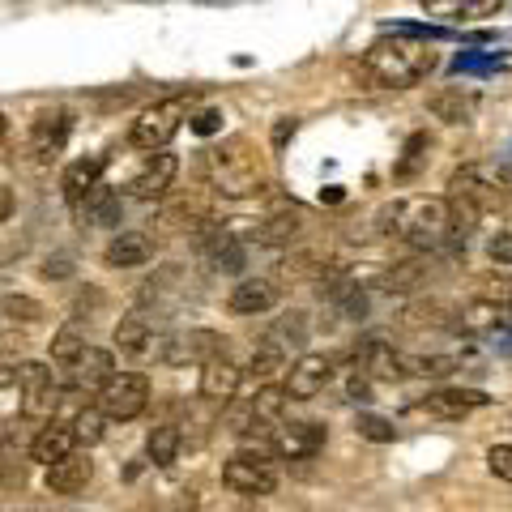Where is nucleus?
Segmentation results:
<instances>
[{"label":"nucleus","instance_id":"nucleus-1","mask_svg":"<svg viewBox=\"0 0 512 512\" xmlns=\"http://www.w3.org/2000/svg\"><path fill=\"white\" fill-rule=\"evenodd\" d=\"M376 231L414 252H453V201L448 197H397L380 205Z\"/></svg>","mask_w":512,"mask_h":512},{"label":"nucleus","instance_id":"nucleus-2","mask_svg":"<svg viewBox=\"0 0 512 512\" xmlns=\"http://www.w3.org/2000/svg\"><path fill=\"white\" fill-rule=\"evenodd\" d=\"M436 47L427 39H410V35H380L372 47L363 52V73L367 82L380 90H410L427 82L436 73Z\"/></svg>","mask_w":512,"mask_h":512},{"label":"nucleus","instance_id":"nucleus-3","mask_svg":"<svg viewBox=\"0 0 512 512\" xmlns=\"http://www.w3.org/2000/svg\"><path fill=\"white\" fill-rule=\"evenodd\" d=\"M201 167H205L210 188L222 192V197H256V192H265V184H269L265 158L248 137H227L222 146L205 150Z\"/></svg>","mask_w":512,"mask_h":512},{"label":"nucleus","instance_id":"nucleus-4","mask_svg":"<svg viewBox=\"0 0 512 512\" xmlns=\"http://www.w3.org/2000/svg\"><path fill=\"white\" fill-rule=\"evenodd\" d=\"M448 201L470 205L474 214L500 210L512 201V163H466L448 175Z\"/></svg>","mask_w":512,"mask_h":512},{"label":"nucleus","instance_id":"nucleus-5","mask_svg":"<svg viewBox=\"0 0 512 512\" xmlns=\"http://www.w3.org/2000/svg\"><path fill=\"white\" fill-rule=\"evenodd\" d=\"M192 94H171V99H158V103H150L141 116L133 120V128H128V141H133L137 150H163L167 141L180 133L184 128V120L192 116Z\"/></svg>","mask_w":512,"mask_h":512},{"label":"nucleus","instance_id":"nucleus-6","mask_svg":"<svg viewBox=\"0 0 512 512\" xmlns=\"http://www.w3.org/2000/svg\"><path fill=\"white\" fill-rule=\"evenodd\" d=\"M461 333L478 338L495 355H512V303L495 299H470L461 308Z\"/></svg>","mask_w":512,"mask_h":512},{"label":"nucleus","instance_id":"nucleus-7","mask_svg":"<svg viewBox=\"0 0 512 512\" xmlns=\"http://www.w3.org/2000/svg\"><path fill=\"white\" fill-rule=\"evenodd\" d=\"M222 483L239 495H269L278 487V461L265 448H239L222 466Z\"/></svg>","mask_w":512,"mask_h":512},{"label":"nucleus","instance_id":"nucleus-8","mask_svg":"<svg viewBox=\"0 0 512 512\" xmlns=\"http://www.w3.org/2000/svg\"><path fill=\"white\" fill-rule=\"evenodd\" d=\"M146 406H150V380L141 372H116L99 393V410L107 423H133L137 414H146Z\"/></svg>","mask_w":512,"mask_h":512},{"label":"nucleus","instance_id":"nucleus-9","mask_svg":"<svg viewBox=\"0 0 512 512\" xmlns=\"http://www.w3.org/2000/svg\"><path fill=\"white\" fill-rule=\"evenodd\" d=\"M222 350H227V342H222L218 329L188 325L180 333H167L163 350H158V359L171 363V367H201V363H210L214 355H222Z\"/></svg>","mask_w":512,"mask_h":512},{"label":"nucleus","instance_id":"nucleus-10","mask_svg":"<svg viewBox=\"0 0 512 512\" xmlns=\"http://www.w3.org/2000/svg\"><path fill=\"white\" fill-rule=\"evenodd\" d=\"M491 402V397L483 389H431L423 397H414L410 402V414H427V419H436V423H457V419H466V414L474 410H483Z\"/></svg>","mask_w":512,"mask_h":512},{"label":"nucleus","instance_id":"nucleus-11","mask_svg":"<svg viewBox=\"0 0 512 512\" xmlns=\"http://www.w3.org/2000/svg\"><path fill=\"white\" fill-rule=\"evenodd\" d=\"M18 393H22V414L35 423L56 419L60 410V389H56V376L47 363H22V380H18Z\"/></svg>","mask_w":512,"mask_h":512},{"label":"nucleus","instance_id":"nucleus-12","mask_svg":"<svg viewBox=\"0 0 512 512\" xmlns=\"http://www.w3.org/2000/svg\"><path fill=\"white\" fill-rule=\"evenodd\" d=\"M269 448H274V457L308 461L325 448V427L312 419H282L278 427H269Z\"/></svg>","mask_w":512,"mask_h":512},{"label":"nucleus","instance_id":"nucleus-13","mask_svg":"<svg viewBox=\"0 0 512 512\" xmlns=\"http://www.w3.org/2000/svg\"><path fill=\"white\" fill-rule=\"evenodd\" d=\"M192 235H197V252L205 256V265H210V269H218V274H239V269H244V261H248L244 244H239L231 231H222L218 222L205 218Z\"/></svg>","mask_w":512,"mask_h":512},{"label":"nucleus","instance_id":"nucleus-14","mask_svg":"<svg viewBox=\"0 0 512 512\" xmlns=\"http://www.w3.org/2000/svg\"><path fill=\"white\" fill-rule=\"evenodd\" d=\"M333 367H338V359L329 355H299L291 363V372H286V397H295V402H308V397L325 393L329 380H333Z\"/></svg>","mask_w":512,"mask_h":512},{"label":"nucleus","instance_id":"nucleus-15","mask_svg":"<svg viewBox=\"0 0 512 512\" xmlns=\"http://www.w3.org/2000/svg\"><path fill=\"white\" fill-rule=\"evenodd\" d=\"M69 133H73V111L52 107L43 116H35V124H30V154H35V163H52L64 150Z\"/></svg>","mask_w":512,"mask_h":512},{"label":"nucleus","instance_id":"nucleus-16","mask_svg":"<svg viewBox=\"0 0 512 512\" xmlns=\"http://www.w3.org/2000/svg\"><path fill=\"white\" fill-rule=\"evenodd\" d=\"M116 350H120L124 359H137V363H146L150 355L163 350V338L154 333L150 312H128L120 320V325H116Z\"/></svg>","mask_w":512,"mask_h":512},{"label":"nucleus","instance_id":"nucleus-17","mask_svg":"<svg viewBox=\"0 0 512 512\" xmlns=\"http://www.w3.org/2000/svg\"><path fill=\"white\" fill-rule=\"evenodd\" d=\"M239 384H244V372H239V363L227 359V350L222 355H214L210 363H201V384H197V393L205 397V402H214V406H227L239 397Z\"/></svg>","mask_w":512,"mask_h":512},{"label":"nucleus","instance_id":"nucleus-18","mask_svg":"<svg viewBox=\"0 0 512 512\" xmlns=\"http://www.w3.org/2000/svg\"><path fill=\"white\" fill-rule=\"evenodd\" d=\"M175 175H180V158L154 150L146 163H141V171L128 180V192L141 197V201H158V197H167V188L175 184Z\"/></svg>","mask_w":512,"mask_h":512},{"label":"nucleus","instance_id":"nucleus-19","mask_svg":"<svg viewBox=\"0 0 512 512\" xmlns=\"http://www.w3.org/2000/svg\"><path fill=\"white\" fill-rule=\"evenodd\" d=\"M111 376H116V359H111V350H99V346H86L82 359L69 367V384L82 397H99Z\"/></svg>","mask_w":512,"mask_h":512},{"label":"nucleus","instance_id":"nucleus-20","mask_svg":"<svg viewBox=\"0 0 512 512\" xmlns=\"http://www.w3.org/2000/svg\"><path fill=\"white\" fill-rule=\"evenodd\" d=\"M69 453H77V431L69 419H47L30 440V461H39V466H56Z\"/></svg>","mask_w":512,"mask_h":512},{"label":"nucleus","instance_id":"nucleus-21","mask_svg":"<svg viewBox=\"0 0 512 512\" xmlns=\"http://www.w3.org/2000/svg\"><path fill=\"white\" fill-rule=\"evenodd\" d=\"M278 282L274 278H244L235 286V291L227 295V308L235 316H265V312H274L278 308Z\"/></svg>","mask_w":512,"mask_h":512},{"label":"nucleus","instance_id":"nucleus-22","mask_svg":"<svg viewBox=\"0 0 512 512\" xmlns=\"http://www.w3.org/2000/svg\"><path fill=\"white\" fill-rule=\"evenodd\" d=\"M355 359L367 376H372L376 384H393V380H406L402 372V350L389 346L384 338H367L359 350H355Z\"/></svg>","mask_w":512,"mask_h":512},{"label":"nucleus","instance_id":"nucleus-23","mask_svg":"<svg viewBox=\"0 0 512 512\" xmlns=\"http://www.w3.org/2000/svg\"><path fill=\"white\" fill-rule=\"evenodd\" d=\"M90 478H94V461L90 453H69L64 461H56V466H47V491L52 495H82L90 487Z\"/></svg>","mask_w":512,"mask_h":512},{"label":"nucleus","instance_id":"nucleus-24","mask_svg":"<svg viewBox=\"0 0 512 512\" xmlns=\"http://www.w3.org/2000/svg\"><path fill=\"white\" fill-rule=\"evenodd\" d=\"M103 171H107V154H86V158H77V163H69V171H64V180H60L64 201L77 210V205L86 201V192L103 184Z\"/></svg>","mask_w":512,"mask_h":512},{"label":"nucleus","instance_id":"nucleus-25","mask_svg":"<svg viewBox=\"0 0 512 512\" xmlns=\"http://www.w3.org/2000/svg\"><path fill=\"white\" fill-rule=\"evenodd\" d=\"M82 222H90V227H116L120 222V214H124V201H120V192L116 188H107V184H99V188H90L86 192V201L73 210Z\"/></svg>","mask_w":512,"mask_h":512},{"label":"nucleus","instance_id":"nucleus-26","mask_svg":"<svg viewBox=\"0 0 512 512\" xmlns=\"http://www.w3.org/2000/svg\"><path fill=\"white\" fill-rule=\"evenodd\" d=\"M427 107H431V116L444 120V124H466L474 111H478V94L461 90V86H444V90L431 94Z\"/></svg>","mask_w":512,"mask_h":512},{"label":"nucleus","instance_id":"nucleus-27","mask_svg":"<svg viewBox=\"0 0 512 512\" xmlns=\"http://www.w3.org/2000/svg\"><path fill=\"white\" fill-rule=\"evenodd\" d=\"M103 256H107L111 269H137V265H146L154 256V244H150V235H141V231H120L107 244Z\"/></svg>","mask_w":512,"mask_h":512},{"label":"nucleus","instance_id":"nucleus-28","mask_svg":"<svg viewBox=\"0 0 512 512\" xmlns=\"http://www.w3.org/2000/svg\"><path fill=\"white\" fill-rule=\"evenodd\" d=\"M504 0H423L427 18L440 22H474V18H491Z\"/></svg>","mask_w":512,"mask_h":512},{"label":"nucleus","instance_id":"nucleus-29","mask_svg":"<svg viewBox=\"0 0 512 512\" xmlns=\"http://www.w3.org/2000/svg\"><path fill=\"white\" fill-rule=\"evenodd\" d=\"M180 444H184L180 427H175V423H158V427L150 431V440H146V457L154 461L158 470H167V466H175V461H180Z\"/></svg>","mask_w":512,"mask_h":512},{"label":"nucleus","instance_id":"nucleus-30","mask_svg":"<svg viewBox=\"0 0 512 512\" xmlns=\"http://www.w3.org/2000/svg\"><path fill=\"white\" fill-rule=\"evenodd\" d=\"M303 231V218L291 210V214H274V218H265V222H256V231L252 239L256 244H265V248H286L291 239Z\"/></svg>","mask_w":512,"mask_h":512},{"label":"nucleus","instance_id":"nucleus-31","mask_svg":"<svg viewBox=\"0 0 512 512\" xmlns=\"http://www.w3.org/2000/svg\"><path fill=\"white\" fill-rule=\"evenodd\" d=\"M329 384H338V397L342 402H367L372 397V376L359 367V359H350V363H342V367H333V380Z\"/></svg>","mask_w":512,"mask_h":512},{"label":"nucleus","instance_id":"nucleus-32","mask_svg":"<svg viewBox=\"0 0 512 512\" xmlns=\"http://www.w3.org/2000/svg\"><path fill=\"white\" fill-rule=\"evenodd\" d=\"M0 483L5 487L26 483V448L18 444V431H5V440H0Z\"/></svg>","mask_w":512,"mask_h":512},{"label":"nucleus","instance_id":"nucleus-33","mask_svg":"<svg viewBox=\"0 0 512 512\" xmlns=\"http://www.w3.org/2000/svg\"><path fill=\"white\" fill-rule=\"evenodd\" d=\"M286 355H291V350H282L278 342H261V346H256V355H252V363H248V376L256 380V384H269V376H278L282 372V367L286 363H291V359H286Z\"/></svg>","mask_w":512,"mask_h":512},{"label":"nucleus","instance_id":"nucleus-34","mask_svg":"<svg viewBox=\"0 0 512 512\" xmlns=\"http://www.w3.org/2000/svg\"><path fill=\"white\" fill-rule=\"evenodd\" d=\"M457 367V355H402V372L406 376H427V380H440Z\"/></svg>","mask_w":512,"mask_h":512},{"label":"nucleus","instance_id":"nucleus-35","mask_svg":"<svg viewBox=\"0 0 512 512\" xmlns=\"http://www.w3.org/2000/svg\"><path fill=\"white\" fill-rule=\"evenodd\" d=\"M82 350H86V333L77 325H64L52 338V363L56 367H73L77 359H82Z\"/></svg>","mask_w":512,"mask_h":512},{"label":"nucleus","instance_id":"nucleus-36","mask_svg":"<svg viewBox=\"0 0 512 512\" xmlns=\"http://www.w3.org/2000/svg\"><path fill=\"white\" fill-rule=\"evenodd\" d=\"M504 69V56H495V52H461L453 60V73L457 77H491V73H500Z\"/></svg>","mask_w":512,"mask_h":512},{"label":"nucleus","instance_id":"nucleus-37","mask_svg":"<svg viewBox=\"0 0 512 512\" xmlns=\"http://www.w3.org/2000/svg\"><path fill=\"white\" fill-rule=\"evenodd\" d=\"M423 158H427V133H414V137L406 141L402 158H397L393 180H414V175H419V167H423Z\"/></svg>","mask_w":512,"mask_h":512},{"label":"nucleus","instance_id":"nucleus-38","mask_svg":"<svg viewBox=\"0 0 512 512\" xmlns=\"http://www.w3.org/2000/svg\"><path fill=\"white\" fill-rule=\"evenodd\" d=\"M69 423H73V431H77V444H99L107 419H103V410H99V406H90V402H86Z\"/></svg>","mask_w":512,"mask_h":512},{"label":"nucleus","instance_id":"nucleus-39","mask_svg":"<svg viewBox=\"0 0 512 512\" xmlns=\"http://www.w3.org/2000/svg\"><path fill=\"white\" fill-rule=\"evenodd\" d=\"M474 299L512 303V278L508 274H483V278H474Z\"/></svg>","mask_w":512,"mask_h":512},{"label":"nucleus","instance_id":"nucleus-40","mask_svg":"<svg viewBox=\"0 0 512 512\" xmlns=\"http://www.w3.org/2000/svg\"><path fill=\"white\" fill-rule=\"evenodd\" d=\"M0 312H5L9 320H22V325H35V320L43 316V308L35 299H26V295H9L5 303H0Z\"/></svg>","mask_w":512,"mask_h":512},{"label":"nucleus","instance_id":"nucleus-41","mask_svg":"<svg viewBox=\"0 0 512 512\" xmlns=\"http://www.w3.org/2000/svg\"><path fill=\"white\" fill-rule=\"evenodd\" d=\"M359 436L363 440H376V444H389L397 431H393V423H384V419H376V414H359Z\"/></svg>","mask_w":512,"mask_h":512},{"label":"nucleus","instance_id":"nucleus-42","mask_svg":"<svg viewBox=\"0 0 512 512\" xmlns=\"http://www.w3.org/2000/svg\"><path fill=\"white\" fill-rule=\"evenodd\" d=\"M487 470L495 478H504V483H512V444H491L487 448Z\"/></svg>","mask_w":512,"mask_h":512},{"label":"nucleus","instance_id":"nucleus-43","mask_svg":"<svg viewBox=\"0 0 512 512\" xmlns=\"http://www.w3.org/2000/svg\"><path fill=\"white\" fill-rule=\"evenodd\" d=\"M487 256H491L495 265H508L512 269V231H495L487 239Z\"/></svg>","mask_w":512,"mask_h":512},{"label":"nucleus","instance_id":"nucleus-44","mask_svg":"<svg viewBox=\"0 0 512 512\" xmlns=\"http://www.w3.org/2000/svg\"><path fill=\"white\" fill-rule=\"evenodd\" d=\"M218 124H222V111L218 107H205L197 120H192V133H201V137H210V133H218Z\"/></svg>","mask_w":512,"mask_h":512},{"label":"nucleus","instance_id":"nucleus-45","mask_svg":"<svg viewBox=\"0 0 512 512\" xmlns=\"http://www.w3.org/2000/svg\"><path fill=\"white\" fill-rule=\"evenodd\" d=\"M18 380H22L18 363H0V389H18Z\"/></svg>","mask_w":512,"mask_h":512},{"label":"nucleus","instance_id":"nucleus-46","mask_svg":"<svg viewBox=\"0 0 512 512\" xmlns=\"http://www.w3.org/2000/svg\"><path fill=\"white\" fill-rule=\"evenodd\" d=\"M9 214H13V188L0 184V222H9Z\"/></svg>","mask_w":512,"mask_h":512},{"label":"nucleus","instance_id":"nucleus-47","mask_svg":"<svg viewBox=\"0 0 512 512\" xmlns=\"http://www.w3.org/2000/svg\"><path fill=\"white\" fill-rule=\"evenodd\" d=\"M64 274H69V261H56V265L47 261L43 265V278H64Z\"/></svg>","mask_w":512,"mask_h":512},{"label":"nucleus","instance_id":"nucleus-48","mask_svg":"<svg viewBox=\"0 0 512 512\" xmlns=\"http://www.w3.org/2000/svg\"><path fill=\"white\" fill-rule=\"evenodd\" d=\"M5 137H9V120H5V116H0V141H5Z\"/></svg>","mask_w":512,"mask_h":512}]
</instances>
